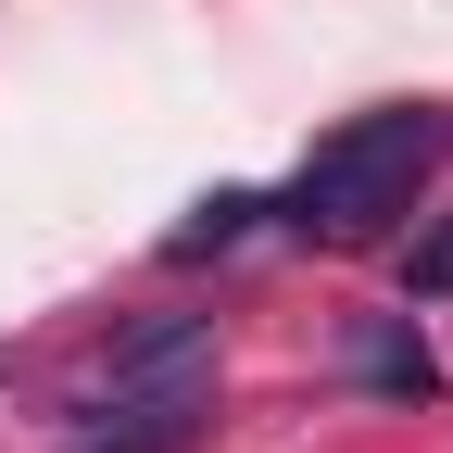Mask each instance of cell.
Listing matches in <instances>:
<instances>
[{
	"label": "cell",
	"instance_id": "1",
	"mask_svg": "<svg viewBox=\"0 0 453 453\" xmlns=\"http://www.w3.org/2000/svg\"><path fill=\"white\" fill-rule=\"evenodd\" d=\"M441 151H453V113L378 101V113L327 127V139L290 164V189H265V226H290L303 252H378V240H403V214L428 202Z\"/></svg>",
	"mask_w": 453,
	"mask_h": 453
},
{
	"label": "cell",
	"instance_id": "2",
	"mask_svg": "<svg viewBox=\"0 0 453 453\" xmlns=\"http://www.w3.org/2000/svg\"><path fill=\"white\" fill-rule=\"evenodd\" d=\"M226 353H214V315H139V327H113L101 353H88V390H76V416H113V403H151V390H202Z\"/></svg>",
	"mask_w": 453,
	"mask_h": 453
},
{
	"label": "cell",
	"instance_id": "3",
	"mask_svg": "<svg viewBox=\"0 0 453 453\" xmlns=\"http://www.w3.org/2000/svg\"><path fill=\"white\" fill-rule=\"evenodd\" d=\"M340 378L378 390V403H441V353L416 315H353V340H340Z\"/></svg>",
	"mask_w": 453,
	"mask_h": 453
},
{
	"label": "cell",
	"instance_id": "4",
	"mask_svg": "<svg viewBox=\"0 0 453 453\" xmlns=\"http://www.w3.org/2000/svg\"><path fill=\"white\" fill-rule=\"evenodd\" d=\"M252 226H265V189H214V202H189V226H164V265H214Z\"/></svg>",
	"mask_w": 453,
	"mask_h": 453
},
{
	"label": "cell",
	"instance_id": "5",
	"mask_svg": "<svg viewBox=\"0 0 453 453\" xmlns=\"http://www.w3.org/2000/svg\"><path fill=\"white\" fill-rule=\"evenodd\" d=\"M390 277H403V303H453V214H428L416 240H403V265H390Z\"/></svg>",
	"mask_w": 453,
	"mask_h": 453
}]
</instances>
